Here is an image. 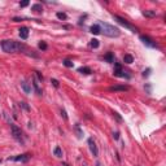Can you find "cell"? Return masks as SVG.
<instances>
[{"label":"cell","mask_w":166,"mask_h":166,"mask_svg":"<svg viewBox=\"0 0 166 166\" xmlns=\"http://www.w3.org/2000/svg\"><path fill=\"white\" fill-rule=\"evenodd\" d=\"M18 31H20L21 39H27V36H29V29L27 27H25V26H23V27H21Z\"/></svg>","instance_id":"obj_11"},{"label":"cell","mask_w":166,"mask_h":166,"mask_svg":"<svg viewBox=\"0 0 166 166\" xmlns=\"http://www.w3.org/2000/svg\"><path fill=\"white\" fill-rule=\"evenodd\" d=\"M20 5H21V7H27V5H29V1H22V3H20Z\"/></svg>","instance_id":"obj_29"},{"label":"cell","mask_w":166,"mask_h":166,"mask_svg":"<svg viewBox=\"0 0 166 166\" xmlns=\"http://www.w3.org/2000/svg\"><path fill=\"white\" fill-rule=\"evenodd\" d=\"M83 166H86V165H83Z\"/></svg>","instance_id":"obj_33"},{"label":"cell","mask_w":166,"mask_h":166,"mask_svg":"<svg viewBox=\"0 0 166 166\" xmlns=\"http://www.w3.org/2000/svg\"><path fill=\"white\" fill-rule=\"evenodd\" d=\"M1 48L4 52L7 53H17L21 52L26 48V45L21 42H16V40H3L1 42Z\"/></svg>","instance_id":"obj_1"},{"label":"cell","mask_w":166,"mask_h":166,"mask_svg":"<svg viewBox=\"0 0 166 166\" xmlns=\"http://www.w3.org/2000/svg\"><path fill=\"white\" fill-rule=\"evenodd\" d=\"M128 86L127 84H116V86H112L109 87V91L110 92H125V91L128 90Z\"/></svg>","instance_id":"obj_6"},{"label":"cell","mask_w":166,"mask_h":166,"mask_svg":"<svg viewBox=\"0 0 166 166\" xmlns=\"http://www.w3.org/2000/svg\"><path fill=\"white\" fill-rule=\"evenodd\" d=\"M104 58H105L108 62H116V58H114V55L112 52H109V53H106L105 56H104Z\"/></svg>","instance_id":"obj_13"},{"label":"cell","mask_w":166,"mask_h":166,"mask_svg":"<svg viewBox=\"0 0 166 166\" xmlns=\"http://www.w3.org/2000/svg\"><path fill=\"white\" fill-rule=\"evenodd\" d=\"M97 25H99V27H100V33H103L104 35L109 36V38H118V36L121 35L119 29L114 27L113 25H109V23L103 22V21H100Z\"/></svg>","instance_id":"obj_2"},{"label":"cell","mask_w":166,"mask_h":166,"mask_svg":"<svg viewBox=\"0 0 166 166\" xmlns=\"http://www.w3.org/2000/svg\"><path fill=\"white\" fill-rule=\"evenodd\" d=\"M53 153H55L56 157H62V151H61L60 147H56L55 151H53Z\"/></svg>","instance_id":"obj_18"},{"label":"cell","mask_w":166,"mask_h":166,"mask_svg":"<svg viewBox=\"0 0 166 166\" xmlns=\"http://www.w3.org/2000/svg\"><path fill=\"white\" fill-rule=\"evenodd\" d=\"M64 65H65L66 68H73V62H71L70 60H65L64 61Z\"/></svg>","instance_id":"obj_21"},{"label":"cell","mask_w":166,"mask_h":166,"mask_svg":"<svg viewBox=\"0 0 166 166\" xmlns=\"http://www.w3.org/2000/svg\"><path fill=\"white\" fill-rule=\"evenodd\" d=\"M39 48L43 49V51H45V49H47V44H45L44 42H40V43H39Z\"/></svg>","instance_id":"obj_24"},{"label":"cell","mask_w":166,"mask_h":166,"mask_svg":"<svg viewBox=\"0 0 166 166\" xmlns=\"http://www.w3.org/2000/svg\"><path fill=\"white\" fill-rule=\"evenodd\" d=\"M143 16L144 17H148V18H153L157 16V12L156 10H152V9H147V10H143Z\"/></svg>","instance_id":"obj_10"},{"label":"cell","mask_w":166,"mask_h":166,"mask_svg":"<svg viewBox=\"0 0 166 166\" xmlns=\"http://www.w3.org/2000/svg\"><path fill=\"white\" fill-rule=\"evenodd\" d=\"M21 87H22V90L25 91V93H31V86L26 81H23L21 83Z\"/></svg>","instance_id":"obj_12"},{"label":"cell","mask_w":166,"mask_h":166,"mask_svg":"<svg viewBox=\"0 0 166 166\" xmlns=\"http://www.w3.org/2000/svg\"><path fill=\"white\" fill-rule=\"evenodd\" d=\"M78 71H79V73H82V74H86V75L92 73V71H91V69L88 68V66H82V68L78 69Z\"/></svg>","instance_id":"obj_15"},{"label":"cell","mask_w":166,"mask_h":166,"mask_svg":"<svg viewBox=\"0 0 166 166\" xmlns=\"http://www.w3.org/2000/svg\"><path fill=\"white\" fill-rule=\"evenodd\" d=\"M56 16H57L58 20H66V18H68V16H66L65 13H61V12H58Z\"/></svg>","instance_id":"obj_20"},{"label":"cell","mask_w":166,"mask_h":166,"mask_svg":"<svg viewBox=\"0 0 166 166\" xmlns=\"http://www.w3.org/2000/svg\"><path fill=\"white\" fill-rule=\"evenodd\" d=\"M90 33L95 34V35H97V34H100V27H99V25H92L90 27Z\"/></svg>","instance_id":"obj_14"},{"label":"cell","mask_w":166,"mask_h":166,"mask_svg":"<svg viewBox=\"0 0 166 166\" xmlns=\"http://www.w3.org/2000/svg\"><path fill=\"white\" fill-rule=\"evenodd\" d=\"M51 82H52V84L55 86L56 88H58V86H60V84H58V81H57V79H51Z\"/></svg>","instance_id":"obj_25"},{"label":"cell","mask_w":166,"mask_h":166,"mask_svg":"<svg viewBox=\"0 0 166 166\" xmlns=\"http://www.w3.org/2000/svg\"><path fill=\"white\" fill-rule=\"evenodd\" d=\"M10 128H12L13 138H14L17 141H20V143H23V136H22V131H21V128L18 127V126H16V125H12L10 126Z\"/></svg>","instance_id":"obj_4"},{"label":"cell","mask_w":166,"mask_h":166,"mask_svg":"<svg viewBox=\"0 0 166 166\" xmlns=\"http://www.w3.org/2000/svg\"><path fill=\"white\" fill-rule=\"evenodd\" d=\"M123 61H125V64H132L134 62V57L131 55H125L123 56Z\"/></svg>","instance_id":"obj_16"},{"label":"cell","mask_w":166,"mask_h":166,"mask_svg":"<svg viewBox=\"0 0 166 166\" xmlns=\"http://www.w3.org/2000/svg\"><path fill=\"white\" fill-rule=\"evenodd\" d=\"M88 147H90V151L91 153L93 154V157H97L99 156V151H97V147H96V143L92 138L88 139Z\"/></svg>","instance_id":"obj_7"},{"label":"cell","mask_w":166,"mask_h":166,"mask_svg":"<svg viewBox=\"0 0 166 166\" xmlns=\"http://www.w3.org/2000/svg\"><path fill=\"white\" fill-rule=\"evenodd\" d=\"M65 166H68V165H65Z\"/></svg>","instance_id":"obj_34"},{"label":"cell","mask_w":166,"mask_h":166,"mask_svg":"<svg viewBox=\"0 0 166 166\" xmlns=\"http://www.w3.org/2000/svg\"><path fill=\"white\" fill-rule=\"evenodd\" d=\"M99 44H100V43H99L97 39H91V40H90V45H91L92 48H97Z\"/></svg>","instance_id":"obj_19"},{"label":"cell","mask_w":166,"mask_h":166,"mask_svg":"<svg viewBox=\"0 0 166 166\" xmlns=\"http://www.w3.org/2000/svg\"><path fill=\"white\" fill-rule=\"evenodd\" d=\"M61 116L64 117V119H65V121H68V116H66V112L64 110V109H61Z\"/></svg>","instance_id":"obj_27"},{"label":"cell","mask_w":166,"mask_h":166,"mask_svg":"<svg viewBox=\"0 0 166 166\" xmlns=\"http://www.w3.org/2000/svg\"><path fill=\"white\" fill-rule=\"evenodd\" d=\"M113 139L114 140H118L119 139V132H113Z\"/></svg>","instance_id":"obj_28"},{"label":"cell","mask_w":166,"mask_h":166,"mask_svg":"<svg viewBox=\"0 0 166 166\" xmlns=\"http://www.w3.org/2000/svg\"><path fill=\"white\" fill-rule=\"evenodd\" d=\"M149 71H151V69H148V70H147V71H144V73H143V75H144V77H148V75H149Z\"/></svg>","instance_id":"obj_30"},{"label":"cell","mask_w":166,"mask_h":166,"mask_svg":"<svg viewBox=\"0 0 166 166\" xmlns=\"http://www.w3.org/2000/svg\"><path fill=\"white\" fill-rule=\"evenodd\" d=\"M20 106H22L25 110H30V108H29V105H26V103H20Z\"/></svg>","instance_id":"obj_26"},{"label":"cell","mask_w":166,"mask_h":166,"mask_svg":"<svg viewBox=\"0 0 166 166\" xmlns=\"http://www.w3.org/2000/svg\"><path fill=\"white\" fill-rule=\"evenodd\" d=\"M33 86H34V90H35V92L38 93V95H42V87H40V82H39V79L36 78L35 75L33 77Z\"/></svg>","instance_id":"obj_9"},{"label":"cell","mask_w":166,"mask_h":166,"mask_svg":"<svg viewBox=\"0 0 166 166\" xmlns=\"http://www.w3.org/2000/svg\"><path fill=\"white\" fill-rule=\"evenodd\" d=\"M34 75H35L36 78L39 79V82H43V79H44V78H43V75H42L40 73H39V71H35V74H34Z\"/></svg>","instance_id":"obj_23"},{"label":"cell","mask_w":166,"mask_h":166,"mask_svg":"<svg viewBox=\"0 0 166 166\" xmlns=\"http://www.w3.org/2000/svg\"><path fill=\"white\" fill-rule=\"evenodd\" d=\"M140 40L149 48H157V47H158V44H157L153 39H151L149 36H147V35H140Z\"/></svg>","instance_id":"obj_5"},{"label":"cell","mask_w":166,"mask_h":166,"mask_svg":"<svg viewBox=\"0 0 166 166\" xmlns=\"http://www.w3.org/2000/svg\"><path fill=\"white\" fill-rule=\"evenodd\" d=\"M0 162H1V160H0Z\"/></svg>","instance_id":"obj_32"},{"label":"cell","mask_w":166,"mask_h":166,"mask_svg":"<svg viewBox=\"0 0 166 166\" xmlns=\"http://www.w3.org/2000/svg\"><path fill=\"white\" fill-rule=\"evenodd\" d=\"M96 166H101V165H100V162H97V164H96Z\"/></svg>","instance_id":"obj_31"},{"label":"cell","mask_w":166,"mask_h":166,"mask_svg":"<svg viewBox=\"0 0 166 166\" xmlns=\"http://www.w3.org/2000/svg\"><path fill=\"white\" fill-rule=\"evenodd\" d=\"M9 161H16V162H27L29 160H30V156L29 154H20V156H16L13 157V158H8Z\"/></svg>","instance_id":"obj_8"},{"label":"cell","mask_w":166,"mask_h":166,"mask_svg":"<svg viewBox=\"0 0 166 166\" xmlns=\"http://www.w3.org/2000/svg\"><path fill=\"white\" fill-rule=\"evenodd\" d=\"M112 16H113V18L117 21V22L119 23V25L125 26L126 29H128V30H131V31H132V33H138V27H136V26H134L132 23H130L127 20H125L123 17H119V16H117V14H112Z\"/></svg>","instance_id":"obj_3"},{"label":"cell","mask_w":166,"mask_h":166,"mask_svg":"<svg viewBox=\"0 0 166 166\" xmlns=\"http://www.w3.org/2000/svg\"><path fill=\"white\" fill-rule=\"evenodd\" d=\"M112 114H113V117H116L117 121H118V122H121V121H122V117L119 116V114L117 113V112H112Z\"/></svg>","instance_id":"obj_22"},{"label":"cell","mask_w":166,"mask_h":166,"mask_svg":"<svg viewBox=\"0 0 166 166\" xmlns=\"http://www.w3.org/2000/svg\"><path fill=\"white\" fill-rule=\"evenodd\" d=\"M31 10H34V12H38V13H42L43 12V8L40 4H34L33 7H31Z\"/></svg>","instance_id":"obj_17"}]
</instances>
